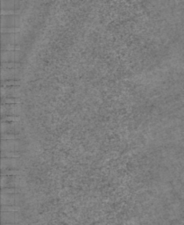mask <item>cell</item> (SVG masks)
I'll return each mask as SVG.
<instances>
[{
	"instance_id": "obj_2",
	"label": "cell",
	"mask_w": 184,
	"mask_h": 225,
	"mask_svg": "<svg viewBox=\"0 0 184 225\" xmlns=\"http://www.w3.org/2000/svg\"><path fill=\"white\" fill-rule=\"evenodd\" d=\"M25 54L20 50H2V62H20L23 60Z\"/></svg>"
},
{
	"instance_id": "obj_20",
	"label": "cell",
	"mask_w": 184,
	"mask_h": 225,
	"mask_svg": "<svg viewBox=\"0 0 184 225\" xmlns=\"http://www.w3.org/2000/svg\"><path fill=\"white\" fill-rule=\"evenodd\" d=\"M21 67L20 62H2L1 68H8V69H17Z\"/></svg>"
},
{
	"instance_id": "obj_6",
	"label": "cell",
	"mask_w": 184,
	"mask_h": 225,
	"mask_svg": "<svg viewBox=\"0 0 184 225\" xmlns=\"http://www.w3.org/2000/svg\"><path fill=\"white\" fill-rule=\"evenodd\" d=\"M21 105L20 104H2L1 106V114L5 115H19L21 114Z\"/></svg>"
},
{
	"instance_id": "obj_13",
	"label": "cell",
	"mask_w": 184,
	"mask_h": 225,
	"mask_svg": "<svg viewBox=\"0 0 184 225\" xmlns=\"http://www.w3.org/2000/svg\"><path fill=\"white\" fill-rule=\"evenodd\" d=\"M21 156L20 152L17 151H5L2 150L1 152V157H7V158H19Z\"/></svg>"
},
{
	"instance_id": "obj_25",
	"label": "cell",
	"mask_w": 184,
	"mask_h": 225,
	"mask_svg": "<svg viewBox=\"0 0 184 225\" xmlns=\"http://www.w3.org/2000/svg\"><path fill=\"white\" fill-rule=\"evenodd\" d=\"M2 225H20V224H19V223H5V224Z\"/></svg>"
},
{
	"instance_id": "obj_23",
	"label": "cell",
	"mask_w": 184,
	"mask_h": 225,
	"mask_svg": "<svg viewBox=\"0 0 184 225\" xmlns=\"http://www.w3.org/2000/svg\"><path fill=\"white\" fill-rule=\"evenodd\" d=\"M2 50H22L21 47L19 45H12V44H7V45H2Z\"/></svg>"
},
{
	"instance_id": "obj_18",
	"label": "cell",
	"mask_w": 184,
	"mask_h": 225,
	"mask_svg": "<svg viewBox=\"0 0 184 225\" xmlns=\"http://www.w3.org/2000/svg\"><path fill=\"white\" fill-rule=\"evenodd\" d=\"M2 140H16L21 139V135L19 134H2L1 135Z\"/></svg>"
},
{
	"instance_id": "obj_1",
	"label": "cell",
	"mask_w": 184,
	"mask_h": 225,
	"mask_svg": "<svg viewBox=\"0 0 184 225\" xmlns=\"http://www.w3.org/2000/svg\"><path fill=\"white\" fill-rule=\"evenodd\" d=\"M1 149L5 151H17L21 152L25 149V143L20 139L2 140Z\"/></svg>"
},
{
	"instance_id": "obj_24",
	"label": "cell",
	"mask_w": 184,
	"mask_h": 225,
	"mask_svg": "<svg viewBox=\"0 0 184 225\" xmlns=\"http://www.w3.org/2000/svg\"><path fill=\"white\" fill-rule=\"evenodd\" d=\"M19 10H1V15H19Z\"/></svg>"
},
{
	"instance_id": "obj_9",
	"label": "cell",
	"mask_w": 184,
	"mask_h": 225,
	"mask_svg": "<svg viewBox=\"0 0 184 225\" xmlns=\"http://www.w3.org/2000/svg\"><path fill=\"white\" fill-rule=\"evenodd\" d=\"M21 130V126L19 122H5L1 121L2 134H19Z\"/></svg>"
},
{
	"instance_id": "obj_21",
	"label": "cell",
	"mask_w": 184,
	"mask_h": 225,
	"mask_svg": "<svg viewBox=\"0 0 184 225\" xmlns=\"http://www.w3.org/2000/svg\"><path fill=\"white\" fill-rule=\"evenodd\" d=\"M20 80H5L2 81V86H21Z\"/></svg>"
},
{
	"instance_id": "obj_4",
	"label": "cell",
	"mask_w": 184,
	"mask_h": 225,
	"mask_svg": "<svg viewBox=\"0 0 184 225\" xmlns=\"http://www.w3.org/2000/svg\"><path fill=\"white\" fill-rule=\"evenodd\" d=\"M21 24L19 15H1V27H20Z\"/></svg>"
},
{
	"instance_id": "obj_22",
	"label": "cell",
	"mask_w": 184,
	"mask_h": 225,
	"mask_svg": "<svg viewBox=\"0 0 184 225\" xmlns=\"http://www.w3.org/2000/svg\"><path fill=\"white\" fill-rule=\"evenodd\" d=\"M21 28L20 27H1V33H20Z\"/></svg>"
},
{
	"instance_id": "obj_16",
	"label": "cell",
	"mask_w": 184,
	"mask_h": 225,
	"mask_svg": "<svg viewBox=\"0 0 184 225\" xmlns=\"http://www.w3.org/2000/svg\"><path fill=\"white\" fill-rule=\"evenodd\" d=\"M23 171L21 170H1V175H8V176H20L23 174Z\"/></svg>"
},
{
	"instance_id": "obj_7",
	"label": "cell",
	"mask_w": 184,
	"mask_h": 225,
	"mask_svg": "<svg viewBox=\"0 0 184 225\" xmlns=\"http://www.w3.org/2000/svg\"><path fill=\"white\" fill-rule=\"evenodd\" d=\"M21 164L19 158L1 157V170H19Z\"/></svg>"
},
{
	"instance_id": "obj_3",
	"label": "cell",
	"mask_w": 184,
	"mask_h": 225,
	"mask_svg": "<svg viewBox=\"0 0 184 225\" xmlns=\"http://www.w3.org/2000/svg\"><path fill=\"white\" fill-rule=\"evenodd\" d=\"M23 36L20 34V33H2L1 36V41L2 45H7V44H12V45H20L24 42Z\"/></svg>"
},
{
	"instance_id": "obj_15",
	"label": "cell",
	"mask_w": 184,
	"mask_h": 225,
	"mask_svg": "<svg viewBox=\"0 0 184 225\" xmlns=\"http://www.w3.org/2000/svg\"><path fill=\"white\" fill-rule=\"evenodd\" d=\"M21 118L18 115H5L2 116L1 121H5V122H19Z\"/></svg>"
},
{
	"instance_id": "obj_14",
	"label": "cell",
	"mask_w": 184,
	"mask_h": 225,
	"mask_svg": "<svg viewBox=\"0 0 184 225\" xmlns=\"http://www.w3.org/2000/svg\"><path fill=\"white\" fill-rule=\"evenodd\" d=\"M21 189L19 187H4L1 190V194H20Z\"/></svg>"
},
{
	"instance_id": "obj_5",
	"label": "cell",
	"mask_w": 184,
	"mask_h": 225,
	"mask_svg": "<svg viewBox=\"0 0 184 225\" xmlns=\"http://www.w3.org/2000/svg\"><path fill=\"white\" fill-rule=\"evenodd\" d=\"M22 73L19 68L17 69H8L1 68V80H20L22 78Z\"/></svg>"
},
{
	"instance_id": "obj_17",
	"label": "cell",
	"mask_w": 184,
	"mask_h": 225,
	"mask_svg": "<svg viewBox=\"0 0 184 225\" xmlns=\"http://www.w3.org/2000/svg\"><path fill=\"white\" fill-rule=\"evenodd\" d=\"M21 208L19 206L14 205H2L1 210L2 211H10V212H19L20 211Z\"/></svg>"
},
{
	"instance_id": "obj_8",
	"label": "cell",
	"mask_w": 184,
	"mask_h": 225,
	"mask_svg": "<svg viewBox=\"0 0 184 225\" xmlns=\"http://www.w3.org/2000/svg\"><path fill=\"white\" fill-rule=\"evenodd\" d=\"M20 86H2L1 96L4 98H19Z\"/></svg>"
},
{
	"instance_id": "obj_12",
	"label": "cell",
	"mask_w": 184,
	"mask_h": 225,
	"mask_svg": "<svg viewBox=\"0 0 184 225\" xmlns=\"http://www.w3.org/2000/svg\"><path fill=\"white\" fill-rule=\"evenodd\" d=\"M19 0H1L2 10H19Z\"/></svg>"
},
{
	"instance_id": "obj_11",
	"label": "cell",
	"mask_w": 184,
	"mask_h": 225,
	"mask_svg": "<svg viewBox=\"0 0 184 225\" xmlns=\"http://www.w3.org/2000/svg\"><path fill=\"white\" fill-rule=\"evenodd\" d=\"M20 202L19 194H1V204L2 205H14Z\"/></svg>"
},
{
	"instance_id": "obj_10",
	"label": "cell",
	"mask_w": 184,
	"mask_h": 225,
	"mask_svg": "<svg viewBox=\"0 0 184 225\" xmlns=\"http://www.w3.org/2000/svg\"><path fill=\"white\" fill-rule=\"evenodd\" d=\"M21 220L19 214L10 211H2V223H18Z\"/></svg>"
},
{
	"instance_id": "obj_19",
	"label": "cell",
	"mask_w": 184,
	"mask_h": 225,
	"mask_svg": "<svg viewBox=\"0 0 184 225\" xmlns=\"http://www.w3.org/2000/svg\"><path fill=\"white\" fill-rule=\"evenodd\" d=\"M2 104H21L19 98H4L2 99Z\"/></svg>"
}]
</instances>
